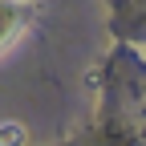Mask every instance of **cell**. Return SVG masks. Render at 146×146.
<instances>
[{"label":"cell","mask_w":146,"mask_h":146,"mask_svg":"<svg viewBox=\"0 0 146 146\" xmlns=\"http://www.w3.org/2000/svg\"><path fill=\"white\" fill-rule=\"evenodd\" d=\"M25 142H29L25 122H16V118H0V146H25Z\"/></svg>","instance_id":"6da1fadb"}]
</instances>
